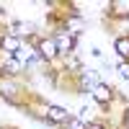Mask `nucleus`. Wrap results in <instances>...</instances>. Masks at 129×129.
Wrapping results in <instances>:
<instances>
[{
  "mask_svg": "<svg viewBox=\"0 0 129 129\" xmlns=\"http://www.w3.org/2000/svg\"><path fill=\"white\" fill-rule=\"evenodd\" d=\"M57 52H59V49H57V41H54V39H44V41L39 44V54L44 57V59H54Z\"/></svg>",
  "mask_w": 129,
  "mask_h": 129,
  "instance_id": "1",
  "label": "nucleus"
},
{
  "mask_svg": "<svg viewBox=\"0 0 129 129\" xmlns=\"http://www.w3.org/2000/svg\"><path fill=\"white\" fill-rule=\"evenodd\" d=\"M47 116H49V121H54V124H67V119H70V114L64 111L62 106H49Z\"/></svg>",
  "mask_w": 129,
  "mask_h": 129,
  "instance_id": "2",
  "label": "nucleus"
},
{
  "mask_svg": "<svg viewBox=\"0 0 129 129\" xmlns=\"http://www.w3.org/2000/svg\"><path fill=\"white\" fill-rule=\"evenodd\" d=\"M39 57H41V54H36V52L28 49V47H21V49L16 52V59H18L21 64H34V62H39Z\"/></svg>",
  "mask_w": 129,
  "mask_h": 129,
  "instance_id": "3",
  "label": "nucleus"
},
{
  "mask_svg": "<svg viewBox=\"0 0 129 129\" xmlns=\"http://www.w3.org/2000/svg\"><path fill=\"white\" fill-rule=\"evenodd\" d=\"M93 98L98 101V103H106V101L111 98V88H109V85H103V83H98V85L93 88Z\"/></svg>",
  "mask_w": 129,
  "mask_h": 129,
  "instance_id": "4",
  "label": "nucleus"
},
{
  "mask_svg": "<svg viewBox=\"0 0 129 129\" xmlns=\"http://www.w3.org/2000/svg\"><path fill=\"white\" fill-rule=\"evenodd\" d=\"M54 41H57V49H59V52H72V47H75V39H72L70 34H62V36H57Z\"/></svg>",
  "mask_w": 129,
  "mask_h": 129,
  "instance_id": "5",
  "label": "nucleus"
},
{
  "mask_svg": "<svg viewBox=\"0 0 129 129\" xmlns=\"http://www.w3.org/2000/svg\"><path fill=\"white\" fill-rule=\"evenodd\" d=\"M3 47H5L8 52H13V54L21 49V44H18V39H16V36H5V39H3Z\"/></svg>",
  "mask_w": 129,
  "mask_h": 129,
  "instance_id": "6",
  "label": "nucleus"
},
{
  "mask_svg": "<svg viewBox=\"0 0 129 129\" xmlns=\"http://www.w3.org/2000/svg\"><path fill=\"white\" fill-rule=\"evenodd\" d=\"M116 52L121 57H129V39H116Z\"/></svg>",
  "mask_w": 129,
  "mask_h": 129,
  "instance_id": "7",
  "label": "nucleus"
},
{
  "mask_svg": "<svg viewBox=\"0 0 129 129\" xmlns=\"http://www.w3.org/2000/svg\"><path fill=\"white\" fill-rule=\"evenodd\" d=\"M21 67H23V64H21V62H18L16 57H13V59H8V62H5V72H10V75H16V72H18Z\"/></svg>",
  "mask_w": 129,
  "mask_h": 129,
  "instance_id": "8",
  "label": "nucleus"
},
{
  "mask_svg": "<svg viewBox=\"0 0 129 129\" xmlns=\"http://www.w3.org/2000/svg\"><path fill=\"white\" fill-rule=\"evenodd\" d=\"M83 80L90 85V88H95V85H98V75L95 72H83Z\"/></svg>",
  "mask_w": 129,
  "mask_h": 129,
  "instance_id": "9",
  "label": "nucleus"
},
{
  "mask_svg": "<svg viewBox=\"0 0 129 129\" xmlns=\"http://www.w3.org/2000/svg\"><path fill=\"white\" fill-rule=\"evenodd\" d=\"M67 129H85V124L80 119H72V116H70V119H67Z\"/></svg>",
  "mask_w": 129,
  "mask_h": 129,
  "instance_id": "10",
  "label": "nucleus"
},
{
  "mask_svg": "<svg viewBox=\"0 0 129 129\" xmlns=\"http://www.w3.org/2000/svg\"><path fill=\"white\" fill-rule=\"evenodd\" d=\"M119 72H121V75H124V78L129 80V64H126V62H124V64H119Z\"/></svg>",
  "mask_w": 129,
  "mask_h": 129,
  "instance_id": "11",
  "label": "nucleus"
},
{
  "mask_svg": "<svg viewBox=\"0 0 129 129\" xmlns=\"http://www.w3.org/2000/svg\"><path fill=\"white\" fill-rule=\"evenodd\" d=\"M90 129H101V126H90Z\"/></svg>",
  "mask_w": 129,
  "mask_h": 129,
  "instance_id": "12",
  "label": "nucleus"
}]
</instances>
